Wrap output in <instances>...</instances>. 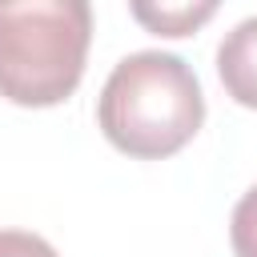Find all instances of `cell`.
Masks as SVG:
<instances>
[{
	"mask_svg": "<svg viewBox=\"0 0 257 257\" xmlns=\"http://www.w3.org/2000/svg\"><path fill=\"white\" fill-rule=\"evenodd\" d=\"M133 20L153 32V36H193L197 28H205L213 20V12L221 8V0H128Z\"/></svg>",
	"mask_w": 257,
	"mask_h": 257,
	"instance_id": "cell-4",
	"label": "cell"
},
{
	"mask_svg": "<svg viewBox=\"0 0 257 257\" xmlns=\"http://www.w3.org/2000/svg\"><path fill=\"white\" fill-rule=\"evenodd\" d=\"M229 241L237 257H257V185L237 201L233 221H229Z\"/></svg>",
	"mask_w": 257,
	"mask_h": 257,
	"instance_id": "cell-5",
	"label": "cell"
},
{
	"mask_svg": "<svg viewBox=\"0 0 257 257\" xmlns=\"http://www.w3.org/2000/svg\"><path fill=\"white\" fill-rule=\"evenodd\" d=\"M217 72H221V84L225 92L245 104V108H257V16L241 20L217 48Z\"/></svg>",
	"mask_w": 257,
	"mask_h": 257,
	"instance_id": "cell-3",
	"label": "cell"
},
{
	"mask_svg": "<svg viewBox=\"0 0 257 257\" xmlns=\"http://www.w3.org/2000/svg\"><path fill=\"white\" fill-rule=\"evenodd\" d=\"M96 120L120 153L137 161H161L197 137L205 120V96L181 56L133 52L108 72L96 100Z\"/></svg>",
	"mask_w": 257,
	"mask_h": 257,
	"instance_id": "cell-1",
	"label": "cell"
},
{
	"mask_svg": "<svg viewBox=\"0 0 257 257\" xmlns=\"http://www.w3.org/2000/svg\"><path fill=\"white\" fill-rule=\"evenodd\" d=\"M92 44L88 0H0V96L48 108L76 92Z\"/></svg>",
	"mask_w": 257,
	"mask_h": 257,
	"instance_id": "cell-2",
	"label": "cell"
},
{
	"mask_svg": "<svg viewBox=\"0 0 257 257\" xmlns=\"http://www.w3.org/2000/svg\"><path fill=\"white\" fill-rule=\"evenodd\" d=\"M0 257H56V249L24 229H0Z\"/></svg>",
	"mask_w": 257,
	"mask_h": 257,
	"instance_id": "cell-6",
	"label": "cell"
}]
</instances>
